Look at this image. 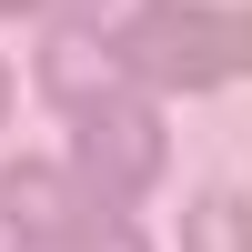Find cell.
<instances>
[{"label":"cell","instance_id":"7a4b0ae2","mask_svg":"<svg viewBox=\"0 0 252 252\" xmlns=\"http://www.w3.org/2000/svg\"><path fill=\"white\" fill-rule=\"evenodd\" d=\"M161 121L141 111V91H111V101H91V111L71 121V182L101 202V212H121V202H141L161 182Z\"/></svg>","mask_w":252,"mask_h":252},{"label":"cell","instance_id":"9c48e42d","mask_svg":"<svg viewBox=\"0 0 252 252\" xmlns=\"http://www.w3.org/2000/svg\"><path fill=\"white\" fill-rule=\"evenodd\" d=\"M0 111H10V71H0Z\"/></svg>","mask_w":252,"mask_h":252},{"label":"cell","instance_id":"5b68a950","mask_svg":"<svg viewBox=\"0 0 252 252\" xmlns=\"http://www.w3.org/2000/svg\"><path fill=\"white\" fill-rule=\"evenodd\" d=\"M182 252H252V202L242 192H202L182 212Z\"/></svg>","mask_w":252,"mask_h":252},{"label":"cell","instance_id":"52a82bcc","mask_svg":"<svg viewBox=\"0 0 252 252\" xmlns=\"http://www.w3.org/2000/svg\"><path fill=\"white\" fill-rule=\"evenodd\" d=\"M232 71H252V20H232Z\"/></svg>","mask_w":252,"mask_h":252},{"label":"cell","instance_id":"277c9868","mask_svg":"<svg viewBox=\"0 0 252 252\" xmlns=\"http://www.w3.org/2000/svg\"><path fill=\"white\" fill-rule=\"evenodd\" d=\"M0 212L20 222V242H61L71 222H91L101 202L81 192L61 161H10V172H0Z\"/></svg>","mask_w":252,"mask_h":252},{"label":"cell","instance_id":"6da1fadb","mask_svg":"<svg viewBox=\"0 0 252 252\" xmlns=\"http://www.w3.org/2000/svg\"><path fill=\"white\" fill-rule=\"evenodd\" d=\"M101 40H111L121 81H141V91H212V81L232 71V20L192 10V0H141V10H121Z\"/></svg>","mask_w":252,"mask_h":252},{"label":"cell","instance_id":"8992f818","mask_svg":"<svg viewBox=\"0 0 252 252\" xmlns=\"http://www.w3.org/2000/svg\"><path fill=\"white\" fill-rule=\"evenodd\" d=\"M31 252H141V232L121 212H91V222H71L61 242H31Z\"/></svg>","mask_w":252,"mask_h":252},{"label":"cell","instance_id":"ba28073f","mask_svg":"<svg viewBox=\"0 0 252 252\" xmlns=\"http://www.w3.org/2000/svg\"><path fill=\"white\" fill-rule=\"evenodd\" d=\"M40 10H61V20H81V10H91V0H40Z\"/></svg>","mask_w":252,"mask_h":252},{"label":"cell","instance_id":"30bf717a","mask_svg":"<svg viewBox=\"0 0 252 252\" xmlns=\"http://www.w3.org/2000/svg\"><path fill=\"white\" fill-rule=\"evenodd\" d=\"M0 10H40V0H0Z\"/></svg>","mask_w":252,"mask_h":252},{"label":"cell","instance_id":"3957f363","mask_svg":"<svg viewBox=\"0 0 252 252\" xmlns=\"http://www.w3.org/2000/svg\"><path fill=\"white\" fill-rule=\"evenodd\" d=\"M40 81H51V101L61 111H91V101H111V91H131V81H121V61H111V40L91 31V20H51V31H40Z\"/></svg>","mask_w":252,"mask_h":252}]
</instances>
